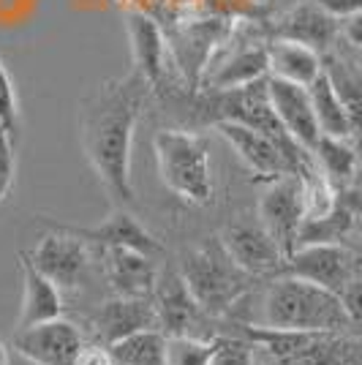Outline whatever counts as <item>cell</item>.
<instances>
[{"label":"cell","instance_id":"cell-30","mask_svg":"<svg viewBox=\"0 0 362 365\" xmlns=\"http://www.w3.org/2000/svg\"><path fill=\"white\" fill-rule=\"evenodd\" d=\"M341 300L346 305L348 317H351V324L362 330V264H360V270H357V275L351 278V284L343 289Z\"/></svg>","mask_w":362,"mask_h":365},{"label":"cell","instance_id":"cell-26","mask_svg":"<svg viewBox=\"0 0 362 365\" xmlns=\"http://www.w3.org/2000/svg\"><path fill=\"white\" fill-rule=\"evenodd\" d=\"M218 341L199 335H166V365H212Z\"/></svg>","mask_w":362,"mask_h":365},{"label":"cell","instance_id":"cell-9","mask_svg":"<svg viewBox=\"0 0 362 365\" xmlns=\"http://www.w3.org/2000/svg\"><path fill=\"white\" fill-rule=\"evenodd\" d=\"M227 254L234 259V264L242 267L254 278H267V275H281L286 264V254L281 245L270 237V232L262 227V221L254 218H234L229 221L221 237H218Z\"/></svg>","mask_w":362,"mask_h":365},{"label":"cell","instance_id":"cell-14","mask_svg":"<svg viewBox=\"0 0 362 365\" xmlns=\"http://www.w3.org/2000/svg\"><path fill=\"white\" fill-rule=\"evenodd\" d=\"M267 91H270L272 109H275L278 120L284 123L289 137L311 153L316 148L319 137H321V128H319L316 112H314V104H311L308 88L270 76L267 79Z\"/></svg>","mask_w":362,"mask_h":365},{"label":"cell","instance_id":"cell-2","mask_svg":"<svg viewBox=\"0 0 362 365\" xmlns=\"http://www.w3.org/2000/svg\"><path fill=\"white\" fill-rule=\"evenodd\" d=\"M262 324L300 333L346 335L348 330H354L341 294L289 273L275 275L264 292Z\"/></svg>","mask_w":362,"mask_h":365},{"label":"cell","instance_id":"cell-7","mask_svg":"<svg viewBox=\"0 0 362 365\" xmlns=\"http://www.w3.org/2000/svg\"><path fill=\"white\" fill-rule=\"evenodd\" d=\"M259 221L270 232V237L281 245L284 254H294L297 237H300L302 221H305V182L302 175H281L259 194Z\"/></svg>","mask_w":362,"mask_h":365},{"label":"cell","instance_id":"cell-5","mask_svg":"<svg viewBox=\"0 0 362 365\" xmlns=\"http://www.w3.org/2000/svg\"><path fill=\"white\" fill-rule=\"evenodd\" d=\"M49 232L28 254L31 262L61 292H76L88 281L93 264L90 243L74 235L61 221H46Z\"/></svg>","mask_w":362,"mask_h":365},{"label":"cell","instance_id":"cell-35","mask_svg":"<svg viewBox=\"0 0 362 365\" xmlns=\"http://www.w3.org/2000/svg\"><path fill=\"white\" fill-rule=\"evenodd\" d=\"M360 188H362V175H360Z\"/></svg>","mask_w":362,"mask_h":365},{"label":"cell","instance_id":"cell-29","mask_svg":"<svg viewBox=\"0 0 362 365\" xmlns=\"http://www.w3.org/2000/svg\"><path fill=\"white\" fill-rule=\"evenodd\" d=\"M16 139L0 128V205L11 194L16 178V153H14Z\"/></svg>","mask_w":362,"mask_h":365},{"label":"cell","instance_id":"cell-31","mask_svg":"<svg viewBox=\"0 0 362 365\" xmlns=\"http://www.w3.org/2000/svg\"><path fill=\"white\" fill-rule=\"evenodd\" d=\"M74 365H115V360H112V351H109L106 344L93 341V344H85L79 349Z\"/></svg>","mask_w":362,"mask_h":365},{"label":"cell","instance_id":"cell-27","mask_svg":"<svg viewBox=\"0 0 362 365\" xmlns=\"http://www.w3.org/2000/svg\"><path fill=\"white\" fill-rule=\"evenodd\" d=\"M218 351L212 365H254V344L245 335H215Z\"/></svg>","mask_w":362,"mask_h":365},{"label":"cell","instance_id":"cell-22","mask_svg":"<svg viewBox=\"0 0 362 365\" xmlns=\"http://www.w3.org/2000/svg\"><path fill=\"white\" fill-rule=\"evenodd\" d=\"M115 365H166V333L158 327L109 344Z\"/></svg>","mask_w":362,"mask_h":365},{"label":"cell","instance_id":"cell-4","mask_svg":"<svg viewBox=\"0 0 362 365\" xmlns=\"http://www.w3.org/2000/svg\"><path fill=\"white\" fill-rule=\"evenodd\" d=\"M180 273L207 317H224L254 287V275L234 264L218 237L182 254Z\"/></svg>","mask_w":362,"mask_h":365},{"label":"cell","instance_id":"cell-17","mask_svg":"<svg viewBox=\"0 0 362 365\" xmlns=\"http://www.w3.org/2000/svg\"><path fill=\"white\" fill-rule=\"evenodd\" d=\"M19 270H22V305H19L16 330L41 324V322L61 319L63 292L33 264L28 251H19Z\"/></svg>","mask_w":362,"mask_h":365},{"label":"cell","instance_id":"cell-20","mask_svg":"<svg viewBox=\"0 0 362 365\" xmlns=\"http://www.w3.org/2000/svg\"><path fill=\"white\" fill-rule=\"evenodd\" d=\"M267 58H270V76L302 88H311L314 79L324 71L321 52L291 38H272L267 44Z\"/></svg>","mask_w":362,"mask_h":365},{"label":"cell","instance_id":"cell-24","mask_svg":"<svg viewBox=\"0 0 362 365\" xmlns=\"http://www.w3.org/2000/svg\"><path fill=\"white\" fill-rule=\"evenodd\" d=\"M354 221H357L354 207L348 202H338V207L330 215L316 218V221H302L297 248L300 245H319V243H343L346 235L351 232V227H354Z\"/></svg>","mask_w":362,"mask_h":365},{"label":"cell","instance_id":"cell-13","mask_svg":"<svg viewBox=\"0 0 362 365\" xmlns=\"http://www.w3.org/2000/svg\"><path fill=\"white\" fill-rule=\"evenodd\" d=\"M101 264L109 289L118 297H152L158 287V264L134 248H101Z\"/></svg>","mask_w":362,"mask_h":365},{"label":"cell","instance_id":"cell-8","mask_svg":"<svg viewBox=\"0 0 362 365\" xmlns=\"http://www.w3.org/2000/svg\"><path fill=\"white\" fill-rule=\"evenodd\" d=\"M362 264V257L351 251L343 243H319V245H300L294 254L286 257L284 273L297 275L302 281L319 284L324 289L343 294L351 278L357 275Z\"/></svg>","mask_w":362,"mask_h":365},{"label":"cell","instance_id":"cell-16","mask_svg":"<svg viewBox=\"0 0 362 365\" xmlns=\"http://www.w3.org/2000/svg\"><path fill=\"white\" fill-rule=\"evenodd\" d=\"M125 31L134 55V71L145 76L152 88L161 85L166 71V36L161 25L142 9L125 11Z\"/></svg>","mask_w":362,"mask_h":365},{"label":"cell","instance_id":"cell-10","mask_svg":"<svg viewBox=\"0 0 362 365\" xmlns=\"http://www.w3.org/2000/svg\"><path fill=\"white\" fill-rule=\"evenodd\" d=\"M85 335L74 322L52 319L22 327L11 338V349L31 365H74L79 349L85 346Z\"/></svg>","mask_w":362,"mask_h":365},{"label":"cell","instance_id":"cell-1","mask_svg":"<svg viewBox=\"0 0 362 365\" xmlns=\"http://www.w3.org/2000/svg\"><path fill=\"white\" fill-rule=\"evenodd\" d=\"M150 91L152 85L139 71H128L79 98V145L104 191L118 205L134 202L131 145Z\"/></svg>","mask_w":362,"mask_h":365},{"label":"cell","instance_id":"cell-34","mask_svg":"<svg viewBox=\"0 0 362 365\" xmlns=\"http://www.w3.org/2000/svg\"><path fill=\"white\" fill-rule=\"evenodd\" d=\"M0 365H9V349L3 341H0Z\"/></svg>","mask_w":362,"mask_h":365},{"label":"cell","instance_id":"cell-21","mask_svg":"<svg viewBox=\"0 0 362 365\" xmlns=\"http://www.w3.org/2000/svg\"><path fill=\"white\" fill-rule=\"evenodd\" d=\"M308 93H311V104H314L319 128H321L324 137L348 139L354 134L351 115H348L341 93L335 91V85H332V79L327 71H321V74L314 79V85L308 88Z\"/></svg>","mask_w":362,"mask_h":365},{"label":"cell","instance_id":"cell-15","mask_svg":"<svg viewBox=\"0 0 362 365\" xmlns=\"http://www.w3.org/2000/svg\"><path fill=\"white\" fill-rule=\"evenodd\" d=\"M68 229L74 235H79L82 240H88L90 245H98V248H134V251H142L148 257H155V259L164 257V243L142 227L128 210H115L98 227H88V229L68 227Z\"/></svg>","mask_w":362,"mask_h":365},{"label":"cell","instance_id":"cell-12","mask_svg":"<svg viewBox=\"0 0 362 365\" xmlns=\"http://www.w3.org/2000/svg\"><path fill=\"white\" fill-rule=\"evenodd\" d=\"M152 303L158 314V330H164L166 335H197L194 330L202 327V322L207 319L205 308L188 289L180 267L161 270L158 287L152 292Z\"/></svg>","mask_w":362,"mask_h":365},{"label":"cell","instance_id":"cell-3","mask_svg":"<svg viewBox=\"0 0 362 365\" xmlns=\"http://www.w3.org/2000/svg\"><path fill=\"white\" fill-rule=\"evenodd\" d=\"M152 153L158 164V178L169 194H175L191 207L210 205L215 185L207 139L182 128H164L152 137Z\"/></svg>","mask_w":362,"mask_h":365},{"label":"cell","instance_id":"cell-6","mask_svg":"<svg viewBox=\"0 0 362 365\" xmlns=\"http://www.w3.org/2000/svg\"><path fill=\"white\" fill-rule=\"evenodd\" d=\"M212 131L221 139H227L229 148L234 150V155L240 158L245 167L257 175L259 180H275L281 175H305L308 169L300 164L291 153H286L272 137H267L264 131L259 128H251L245 123H234V120H215L212 123Z\"/></svg>","mask_w":362,"mask_h":365},{"label":"cell","instance_id":"cell-32","mask_svg":"<svg viewBox=\"0 0 362 365\" xmlns=\"http://www.w3.org/2000/svg\"><path fill=\"white\" fill-rule=\"evenodd\" d=\"M335 19H346L351 14H360L362 11V0H319Z\"/></svg>","mask_w":362,"mask_h":365},{"label":"cell","instance_id":"cell-33","mask_svg":"<svg viewBox=\"0 0 362 365\" xmlns=\"http://www.w3.org/2000/svg\"><path fill=\"white\" fill-rule=\"evenodd\" d=\"M341 22V33L351 46L362 49V11L360 14H351L346 19H338Z\"/></svg>","mask_w":362,"mask_h":365},{"label":"cell","instance_id":"cell-23","mask_svg":"<svg viewBox=\"0 0 362 365\" xmlns=\"http://www.w3.org/2000/svg\"><path fill=\"white\" fill-rule=\"evenodd\" d=\"M316 167L327 175V180L338 188V185H346L354 180L357 175V153L348 145V139L338 137H319L316 148L311 150Z\"/></svg>","mask_w":362,"mask_h":365},{"label":"cell","instance_id":"cell-18","mask_svg":"<svg viewBox=\"0 0 362 365\" xmlns=\"http://www.w3.org/2000/svg\"><path fill=\"white\" fill-rule=\"evenodd\" d=\"M338 33H341V22L319 0H308L289 9L275 25V38H291V41L314 46L316 52L330 49Z\"/></svg>","mask_w":362,"mask_h":365},{"label":"cell","instance_id":"cell-25","mask_svg":"<svg viewBox=\"0 0 362 365\" xmlns=\"http://www.w3.org/2000/svg\"><path fill=\"white\" fill-rule=\"evenodd\" d=\"M324 71L330 74L335 91L341 93L348 115H351V123H354V131H362V68L335 58L324 66Z\"/></svg>","mask_w":362,"mask_h":365},{"label":"cell","instance_id":"cell-11","mask_svg":"<svg viewBox=\"0 0 362 365\" xmlns=\"http://www.w3.org/2000/svg\"><path fill=\"white\" fill-rule=\"evenodd\" d=\"M150 327H158L152 297H118L115 294L112 300L101 303L88 317V330L93 341L106 344V346L128 338L131 333L150 330Z\"/></svg>","mask_w":362,"mask_h":365},{"label":"cell","instance_id":"cell-28","mask_svg":"<svg viewBox=\"0 0 362 365\" xmlns=\"http://www.w3.org/2000/svg\"><path fill=\"white\" fill-rule=\"evenodd\" d=\"M0 128L9 131L14 139H16V134H19V104H16L11 74H9V68L3 66V61H0Z\"/></svg>","mask_w":362,"mask_h":365},{"label":"cell","instance_id":"cell-19","mask_svg":"<svg viewBox=\"0 0 362 365\" xmlns=\"http://www.w3.org/2000/svg\"><path fill=\"white\" fill-rule=\"evenodd\" d=\"M270 76V58H267V46L254 44L242 46L237 52H232L221 66H215L210 74L205 76V88L207 93L218 91H234L254 85L259 79Z\"/></svg>","mask_w":362,"mask_h":365}]
</instances>
